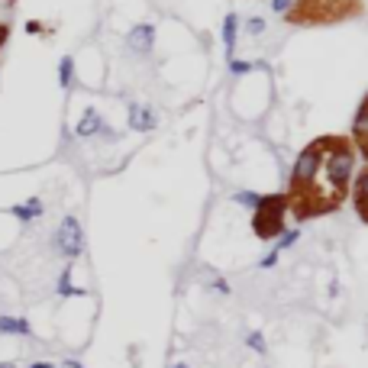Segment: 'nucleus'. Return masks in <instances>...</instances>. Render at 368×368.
Here are the masks:
<instances>
[{"label":"nucleus","instance_id":"nucleus-1","mask_svg":"<svg viewBox=\"0 0 368 368\" xmlns=\"http://www.w3.org/2000/svg\"><path fill=\"white\" fill-rule=\"evenodd\" d=\"M355 168L359 155L349 136H320L307 142L288 178V214H294L298 223L336 214L349 200Z\"/></svg>","mask_w":368,"mask_h":368},{"label":"nucleus","instance_id":"nucleus-2","mask_svg":"<svg viewBox=\"0 0 368 368\" xmlns=\"http://www.w3.org/2000/svg\"><path fill=\"white\" fill-rule=\"evenodd\" d=\"M284 20L291 26H339L365 16L362 0H291L284 10Z\"/></svg>","mask_w":368,"mask_h":368},{"label":"nucleus","instance_id":"nucleus-3","mask_svg":"<svg viewBox=\"0 0 368 368\" xmlns=\"http://www.w3.org/2000/svg\"><path fill=\"white\" fill-rule=\"evenodd\" d=\"M284 220H288V194H265L252 207V233L262 243H271L275 236L284 233Z\"/></svg>","mask_w":368,"mask_h":368},{"label":"nucleus","instance_id":"nucleus-4","mask_svg":"<svg viewBox=\"0 0 368 368\" xmlns=\"http://www.w3.org/2000/svg\"><path fill=\"white\" fill-rule=\"evenodd\" d=\"M52 245L59 249V255H65V259H81V252H85V230H81L78 216H65V220L59 223Z\"/></svg>","mask_w":368,"mask_h":368},{"label":"nucleus","instance_id":"nucleus-5","mask_svg":"<svg viewBox=\"0 0 368 368\" xmlns=\"http://www.w3.org/2000/svg\"><path fill=\"white\" fill-rule=\"evenodd\" d=\"M75 136H81V139H91V136L114 139V130L104 123V116L97 114V107H87L85 114H81V120H78V126H75Z\"/></svg>","mask_w":368,"mask_h":368},{"label":"nucleus","instance_id":"nucleus-6","mask_svg":"<svg viewBox=\"0 0 368 368\" xmlns=\"http://www.w3.org/2000/svg\"><path fill=\"white\" fill-rule=\"evenodd\" d=\"M365 191H368V165H365V161H359V168H355V175H352V184H349V197H352L355 216H359L362 223H368V200H365Z\"/></svg>","mask_w":368,"mask_h":368},{"label":"nucleus","instance_id":"nucleus-7","mask_svg":"<svg viewBox=\"0 0 368 368\" xmlns=\"http://www.w3.org/2000/svg\"><path fill=\"white\" fill-rule=\"evenodd\" d=\"M365 120H368V97L359 100V107H355V120H352V133H349V142H352L355 155L359 161L368 159V146H365Z\"/></svg>","mask_w":368,"mask_h":368},{"label":"nucleus","instance_id":"nucleus-8","mask_svg":"<svg viewBox=\"0 0 368 368\" xmlns=\"http://www.w3.org/2000/svg\"><path fill=\"white\" fill-rule=\"evenodd\" d=\"M126 46L133 49L136 55H152V49H155V26L152 23H139V26H133L130 32H126Z\"/></svg>","mask_w":368,"mask_h":368},{"label":"nucleus","instance_id":"nucleus-9","mask_svg":"<svg viewBox=\"0 0 368 368\" xmlns=\"http://www.w3.org/2000/svg\"><path fill=\"white\" fill-rule=\"evenodd\" d=\"M126 123H130L133 133H152L155 126H159V116H155V110L149 107V104H133Z\"/></svg>","mask_w":368,"mask_h":368},{"label":"nucleus","instance_id":"nucleus-10","mask_svg":"<svg viewBox=\"0 0 368 368\" xmlns=\"http://www.w3.org/2000/svg\"><path fill=\"white\" fill-rule=\"evenodd\" d=\"M10 214H13L20 223H32V220H39V216L46 214V207H42V200L39 197H30V200H23V204L10 207Z\"/></svg>","mask_w":368,"mask_h":368},{"label":"nucleus","instance_id":"nucleus-11","mask_svg":"<svg viewBox=\"0 0 368 368\" xmlns=\"http://www.w3.org/2000/svg\"><path fill=\"white\" fill-rule=\"evenodd\" d=\"M236 36H239V16L226 13L223 16V49H226V59H233V52H236Z\"/></svg>","mask_w":368,"mask_h":368},{"label":"nucleus","instance_id":"nucleus-12","mask_svg":"<svg viewBox=\"0 0 368 368\" xmlns=\"http://www.w3.org/2000/svg\"><path fill=\"white\" fill-rule=\"evenodd\" d=\"M0 333H7V336H32V326H30L26 317L4 314V317H0Z\"/></svg>","mask_w":368,"mask_h":368},{"label":"nucleus","instance_id":"nucleus-13","mask_svg":"<svg viewBox=\"0 0 368 368\" xmlns=\"http://www.w3.org/2000/svg\"><path fill=\"white\" fill-rule=\"evenodd\" d=\"M55 291H59V298H81V294H85L81 288H75V284H71V265H65V269H61Z\"/></svg>","mask_w":368,"mask_h":368},{"label":"nucleus","instance_id":"nucleus-14","mask_svg":"<svg viewBox=\"0 0 368 368\" xmlns=\"http://www.w3.org/2000/svg\"><path fill=\"white\" fill-rule=\"evenodd\" d=\"M59 85L65 87V91L75 85V59H71V55H65V59L59 61Z\"/></svg>","mask_w":368,"mask_h":368},{"label":"nucleus","instance_id":"nucleus-15","mask_svg":"<svg viewBox=\"0 0 368 368\" xmlns=\"http://www.w3.org/2000/svg\"><path fill=\"white\" fill-rule=\"evenodd\" d=\"M259 197H262V194H255V191H236V194H233V200H236V204H243V207H255V204H259Z\"/></svg>","mask_w":368,"mask_h":368},{"label":"nucleus","instance_id":"nucleus-16","mask_svg":"<svg viewBox=\"0 0 368 368\" xmlns=\"http://www.w3.org/2000/svg\"><path fill=\"white\" fill-rule=\"evenodd\" d=\"M245 345H249V349H252V352L265 355V336H262L259 330H252V333H249V339H245Z\"/></svg>","mask_w":368,"mask_h":368},{"label":"nucleus","instance_id":"nucleus-17","mask_svg":"<svg viewBox=\"0 0 368 368\" xmlns=\"http://www.w3.org/2000/svg\"><path fill=\"white\" fill-rule=\"evenodd\" d=\"M298 239H300V230H291V233L284 230V233H281V239H278V245H275V249H278V252H284V249H291V245L298 243Z\"/></svg>","mask_w":368,"mask_h":368},{"label":"nucleus","instance_id":"nucleus-18","mask_svg":"<svg viewBox=\"0 0 368 368\" xmlns=\"http://www.w3.org/2000/svg\"><path fill=\"white\" fill-rule=\"evenodd\" d=\"M26 32H30V36H49V26L42 23V20H26Z\"/></svg>","mask_w":368,"mask_h":368},{"label":"nucleus","instance_id":"nucleus-19","mask_svg":"<svg viewBox=\"0 0 368 368\" xmlns=\"http://www.w3.org/2000/svg\"><path fill=\"white\" fill-rule=\"evenodd\" d=\"M245 30H249V36H262V32H265V20H262V16H252V20L245 23Z\"/></svg>","mask_w":368,"mask_h":368},{"label":"nucleus","instance_id":"nucleus-20","mask_svg":"<svg viewBox=\"0 0 368 368\" xmlns=\"http://www.w3.org/2000/svg\"><path fill=\"white\" fill-rule=\"evenodd\" d=\"M230 71L233 75H249L252 65H249V61H239V59H230Z\"/></svg>","mask_w":368,"mask_h":368},{"label":"nucleus","instance_id":"nucleus-21","mask_svg":"<svg viewBox=\"0 0 368 368\" xmlns=\"http://www.w3.org/2000/svg\"><path fill=\"white\" fill-rule=\"evenodd\" d=\"M278 255H281L278 249H271L269 255H262V259H259V269H275V265H278Z\"/></svg>","mask_w":368,"mask_h":368},{"label":"nucleus","instance_id":"nucleus-22","mask_svg":"<svg viewBox=\"0 0 368 368\" xmlns=\"http://www.w3.org/2000/svg\"><path fill=\"white\" fill-rule=\"evenodd\" d=\"M214 288H216V294H230V284H226V278H214Z\"/></svg>","mask_w":368,"mask_h":368},{"label":"nucleus","instance_id":"nucleus-23","mask_svg":"<svg viewBox=\"0 0 368 368\" xmlns=\"http://www.w3.org/2000/svg\"><path fill=\"white\" fill-rule=\"evenodd\" d=\"M288 7H291V0H271V10H275V13H284Z\"/></svg>","mask_w":368,"mask_h":368},{"label":"nucleus","instance_id":"nucleus-24","mask_svg":"<svg viewBox=\"0 0 368 368\" xmlns=\"http://www.w3.org/2000/svg\"><path fill=\"white\" fill-rule=\"evenodd\" d=\"M7 39H10V23H0V49L7 46Z\"/></svg>","mask_w":368,"mask_h":368},{"label":"nucleus","instance_id":"nucleus-25","mask_svg":"<svg viewBox=\"0 0 368 368\" xmlns=\"http://www.w3.org/2000/svg\"><path fill=\"white\" fill-rule=\"evenodd\" d=\"M23 368H55V362H32V365H23Z\"/></svg>","mask_w":368,"mask_h":368},{"label":"nucleus","instance_id":"nucleus-26","mask_svg":"<svg viewBox=\"0 0 368 368\" xmlns=\"http://www.w3.org/2000/svg\"><path fill=\"white\" fill-rule=\"evenodd\" d=\"M0 368H16V365H13V362H0Z\"/></svg>","mask_w":368,"mask_h":368},{"label":"nucleus","instance_id":"nucleus-27","mask_svg":"<svg viewBox=\"0 0 368 368\" xmlns=\"http://www.w3.org/2000/svg\"><path fill=\"white\" fill-rule=\"evenodd\" d=\"M171 368H188V362H175V365H171Z\"/></svg>","mask_w":368,"mask_h":368},{"label":"nucleus","instance_id":"nucleus-28","mask_svg":"<svg viewBox=\"0 0 368 368\" xmlns=\"http://www.w3.org/2000/svg\"><path fill=\"white\" fill-rule=\"evenodd\" d=\"M7 4H16V0H7Z\"/></svg>","mask_w":368,"mask_h":368}]
</instances>
